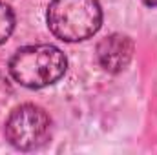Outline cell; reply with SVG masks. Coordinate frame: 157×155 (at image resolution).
<instances>
[{"instance_id": "8992f818", "label": "cell", "mask_w": 157, "mask_h": 155, "mask_svg": "<svg viewBox=\"0 0 157 155\" xmlns=\"http://www.w3.org/2000/svg\"><path fill=\"white\" fill-rule=\"evenodd\" d=\"M146 6H152V7H157V0H143Z\"/></svg>"}, {"instance_id": "277c9868", "label": "cell", "mask_w": 157, "mask_h": 155, "mask_svg": "<svg viewBox=\"0 0 157 155\" xmlns=\"http://www.w3.org/2000/svg\"><path fill=\"white\" fill-rule=\"evenodd\" d=\"M132 55H133V42L126 35H119V33L102 39L97 47L99 62L102 64L104 70L112 73L122 71L132 60Z\"/></svg>"}, {"instance_id": "7a4b0ae2", "label": "cell", "mask_w": 157, "mask_h": 155, "mask_svg": "<svg viewBox=\"0 0 157 155\" xmlns=\"http://www.w3.org/2000/svg\"><path fill=\"white\" fill-rule=\"evenodd\" d=\"M102 22L97 0H53L48 7V26L57 39L78 42L95 35Z\"/></svg>"}, {"instance_id": "6da1fadb", "label": "cell", "mask_w": 157, "mask_h": 155, "mask_svg": "<svg viewBox=\"0 0 157 155\" xmlns=\"http://www.w3.org/2000/svg\"><path fill=\"white\" fill-rule=\"evenodd\" d=\"M66 66L68 60L59 47L39 44L18 49L9 62V73L18 84L37 89L57 82L66 73Z\"/></svg>"}, {"instance_id": "3957f363", "label": "cell", "mask_w": 157, "mask_h": 155, "mask_svg": "<svg viewBox=\"0 0 157 155\" xmlns=\"http://www.w3.org/2000/svg\"><path fill=\"white\" fill-rule=\"evenodd\" d=\"M51 133V120L48 113L33 104H22L11 112L6 120V139L17 150L40 148Z\"/></svg>"}, {"instance_id": "5b68a950", "label": "cell", "mask_w": 157, "mask_h": 155, "mask_svg": "<svg viewBox=\"0 0 157 155\" xmlns=\"http://www.w3.org/2000/svg\"><path fill=\"white\" fill-rule=\"evenodd\" d=\"M13 28H15V15L7 4L0 2V44L9 39Z\"/></svg>"}]
</instances>
